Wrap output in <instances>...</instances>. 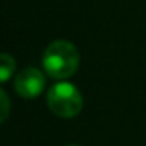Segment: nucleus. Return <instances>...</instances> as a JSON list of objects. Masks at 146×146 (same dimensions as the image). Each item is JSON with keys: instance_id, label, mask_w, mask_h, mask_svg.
<instances>
[{"instance_id": "obj_1", "label": "nucleus", "mask_w": 146, "mask_h": 146, "mask_svg": "<svg viewBox=\"0 0 146 146\" xmlns=\"http://www.w3.org/2000/svg\"><path fill=\"white\" fill-rule=\"evenodd\" d=\"M44 71L54 79H68L79 68V52L69 41L58 39L47 46L42 55Z\"/></svg>"}, {"instance_id": "obj_6", "label": "nucleus", "mask_w": 146, "mask_h": 146, "mask_svg": "<svg viewBox=\"0 0 146 146\" xmlns=\"http://www.w3.org/2000/svg\"><path fill=\"white\" fill-rule=\"evenodd\" d=\"M69 146H74V145H69Z\"/></svg>"}, {"instance_id": "obj_3", "label": "nucleus", "mask_w": 146, "mask_h": 146, "mask_svg": "<svg viewBox=\"0 0 146 146\" xmlns=\"http://www.w3.org/2000/svg\"><path fill=\"white\" fill-rule=\"evenodd\" d=\"M46 86V77L36 68H25L14 79V90L21 98L33 99L42 93Z\"/></svg>"}, {"instance_id": "obj_4", "label": "nucleus", "mask_w": 146, "mask_h": 146, "mask_svg": "<svg viewBox=\"0 0 146 146\" xmlns=\"http://www.w3.org/2000/svg\"><path fill=\"white\" fill-rule=\"evenodd\" d=\"M14 66H16L14 58L10 57L8 54H2V57H0V80L2 82H7L10 79V76L14 71Z\"/></svg>"}, {"instance_id": "obj_2", "label": "nucleus", "mask_w": 146, "mask_h": 146, "mask_svg": "<svg viewBox=\"0 0 146 146\" xmlns=\"http://www.w3.org/2000/svg\"><path fill=\"white\" fill-rule=\"evenodd\" d=\"M47 107L61 118H74L83 107L80 91L69 82H58L47 91Z\"/></svg>"}, {"instance_id": "obj_5", "label": "nucleus", "mask_w": 146, "mask_h": 146, "mask_svg": "<svg viewBox=\"0 0 146 146\" xmlns=\"http://www.w3.org/2000/svg\"><path fill=\"white\" fill-rule=\"evenodd\" d=\"M0 99H2V121H5L7 119V116H8V110H10V104H8V96H7V93L2 90L0 91Z\"/></svg>"}]
</instances>
